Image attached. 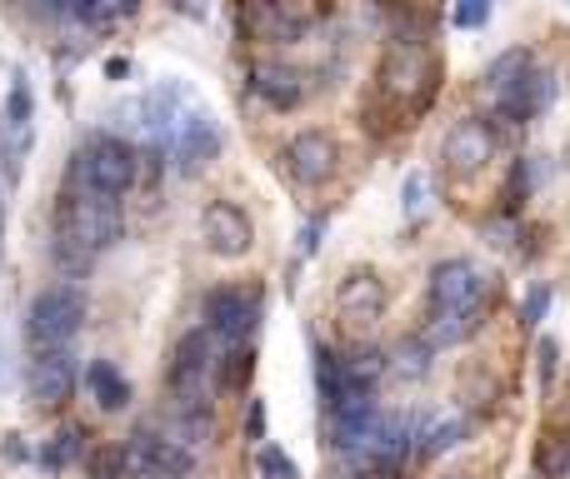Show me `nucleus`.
Segmentation results:
<instances>
[{
	"instance_id": "f257e3e1",
	"label": "nucleus",
	"mask_w": 570,
	"mask_h": 479,
	"mask_svg": "<svg viewBox=\"0 0 570 479\" xmlns=\"http://www.w3.org/2000/svg\"><path fill=\"white\" fill-rule=\"evenodd\" d=\"M120 236V210L116 200L96 196V190L66 186L56 200V236H50V255L66 275H86L100 250H110Z\"/></svg>"
},
{
	"instance_id": "f03ea898",
	"label": "nucleus",
	"mask_w": 570,
	"mask_h": 479,
	"mask_svg": "<svg viewBox=\"0 0 570 479\" xmlns=\"http://www.w3.org/2000/svg\"><path fill=\"white\" fill-rule=\"evenodd\" d=\"M220 385V360H216V335L200 325V330H186L176 340V355H170V395H176L180 415H206L210 395Z\"/></svg>"
},
{
	"instance_id": "7ed1b4c3",
	"label": "nucleus",
	"mask_w": 570,
	"mask_h": 479,
	"mask_svg": "<svg viewBox=\"0 0 570 479\" xmlns=\"http://www.w3.org/2000/svg\"><path fill=\"white\" fill-rule=\"evenodd\" d=\"M80 325H86V290L80 285H46L26 310V340L36 345V355L66 350L80 335Z\"/></svg>"
},
{
	"instance_id": "20e7f679",
	"label": "nucleus",
	"mask_w": 570,
	"mask_h": 479,
	"mask_svg": "<svg viewBox=\"0 0 570 479\" xmlns=\"http://www.w3.org/2000/svg\"><path fill=\"white\" fill-rule=\"evenodd\" d=\"M76 176L86 180V190H96V196L120 200V196H130V190H136L140 160H136V150H130L126 140L90 136V146L76 156Z\"/></svg>"
},
{
	"instance_id": "39448f33",
	"label": "nucleus",
	"mask_w": 570,
	"mask_h": 479,
	"mask_svg": "<svg viewBox=\"0 0 570 479\" xmlns=\"http://www.w3.org/2000/svg\"><path fill=\"white\" fill-rule=\"evenodd\" d=\"M126 460L140 479H190L196 475V455L176 440V435H160L150 425H140L126 440Z\"/></svg>"
},
{
	"instance_id": "423d86ee",
	"label": "nucleus",
	"mask_w": 570,
	"mask_h": 479,
	"mask_svg": "<svg viewBox=\"0 0 570 479\" xmlns=\"http://www.w3.org/2000/svg\"><path fill=\"white\" fill-rule=\"evenodd\" d=\"M431 76H435V66H431V50H425L421 40H395L381 60V90L391 100H401V106L405 100L421 106V100L431 96Z\"/></svg>"
},
{
	"instance_id": "0eeeda50",
	"label": "nucleus",
	"mask_w": 570,
	"mask_h": 479,
	"mask_svg": "<svg viewBox=\"0 0 570 479\" xmlns=\"http://www.w3.org/2000/svg\"><path fill=\"white\" fill-rule=\"evenodd\" d=\"M485 270L475 260H441L431 270V305L435 315H481Z\"/></svg>"
},
{
	"instance_id": "6e6552de",
	"label": "nucleus",
	"mask_w": 570,
	"mask_h": 479,
	"mask_svg": "<svg viewBox=\"0 0 570 479\" xmlns=\"http://www.w3.org/2000/svg\"><path fill=\"white\" fill-rule=\"evenodd\" d=\"M261 325V295L240 290V285H220V290L206 295V330L216 340H226L230 350L250 340V330Z\"/></svg>"
},
{
	"instance_id": "1a4fd4ad",
	"label": "nucleus",
	"mask_w": 570,
	"mask_h": 479,
	"mask_svg": "<svg viewBox=\"0 0 570 479\" xmlns=\"http://www.w3.org/2000/svg\"><path fill=\"white\" fill-rule=\"evenodd\" d=\"M385 305H391V295H385L381 275L375 270H351L341 280V290H335V320H341L345 330L365 335L371 325L385 320Z\"/></svg>"
},
{
	"instance_id": "9d476101",
	"label": "nucleus",
	"mask_w": 570,
	"mask_h": 479,
	"mask_svg": "<svg viewBox=\"0 0 570 479\" xmlns=\"http://www.w3.org/2000/svg\"><path fill=\"white\" fill-rule=\"evenodd\" d=\"M76 380H80L76 355L70 350H40L26 370V395H30L36 410H66L70 395H76Z\"/></svg>"
},
{
	"instance_id": "9b49d317",
	"label": "nucleus",
	"mask_w": 570,
	"mask_h": 479,
	"mask_svg": "<svg viewBox=\"0 0 570 479\" xmlns=\"http://www.w3.org/2000/svg\"><path fill=\"white\" fill-rule=\"evenodd\" d=\"M200 236H206V250L216 260H246L250 245H256V226L236 200H210L206 216H200Z\"/></svg>"
},
{
	"instance_id": "f8f14e48",
	"label": "nucleus",
	"mask_w": 570,
	"mask_h": 479,
	"mask_svg": "<svg viewBox=\"0 0 570 479\" xmlns=\"http://www.w3.org/2000/svg\"><path fill=\"white\" fill-rule=\"evenodd\" d=\"M170 156H176L180 176H196L200 166H210V160L220 156V126H216V116H210L206 106H190L186 110V120H180V130H176V146H170Z\"/></svg>"
},
{
	"instance_id": "ddd939ff",
	"label": "nucleus",
	"mask_w": 570,
	"mask_h": 479,
	"mask_svg": "<svg viewBox=\"0 0 570 479\" xmlns=\"http://www.w3.org/2000/svg\"><path fill=\"white\" fill-rule=\"evenodd\" d=\"M495 156V130L485 120H455L445 130V146H441V160L451 166V176H481Z\"/></svg>"
},
{
	"instance_id": "4468645a",
	"label": "nucleus",
	"mask_w": 570,
	"mask_h": 479,
	"mask_svg": "<svg viewBox=\"0 0 570 479\" xmlns=\"http://www.w3.org/2000/svg\"><path fill=\"white\" fill-rule=\"evenodd\" d=\"M281 160L301 186H321V180L335 176L341 146H335V136H325V130H301V136H291V146H285Z\"/></svg>"
},
{
	"instance_id": "2eb2a0df",
	"label": "nucleus",
	"mask_w": 570,
	"mask_h": 479,
	"mask_svg": "<svg viewBox=\"0 0 570 479\" xmlns=\"http://www.w3.org/2000/svg\"><path fill=\"white\" fill-rule=\"evenodd\" d=\"M551 100H556V70L535 66L531 76H525L521 86L505 90L495 106H501L505 120H535V116H546V110H551Z\"/></svg>"
},
{
	"instance_id": "dca6fc26",
	"label": "nucleus",
	"mask_w": 570,
	"mask_h": 479,
	"mask_svg": "<svg viewBox=\"0 0 570 479\" xmlns=\"http://www.w3.org/2000/svg\"><path fill=\"white\" fill-rule=\"evenodd\" d=\"M250 90L266 100L271 110H295L305 100V76L295 66H276V60H261L250 70Z\"/></svg>"
},
{
	"instance_id": "f3484780",
	"label": "nucleus",
	"mask_w": 570,
	"mask_h": 479,
	"mask_svg": "<svg viewBox=\"0 0 570 479\" xmlns=\"http://www.w3.org/2000/svg\"><path fill=\"white\" fill-rule=\"evenodd\" d=\"M86 395L106 415H116V410H126V405H130V380L110 360H90L86 365Z\"/></svg>"
},
{
	"instance_id": "a211bd4d",
	"label": "nucleus",
	"mask_w": 570,
	"mask_h": 479,
	"mask_svg": "<svg viewBox=\"0 0 570 479\" xmlns=\"http://www.w3.org/2000/svg\"><path fill=\"white\" fill-rule=\"evenodd\" d=\"M531 70H535V56H531V50L515 46V50H505V56H495V60H491V70H485V90H491V96L501 100L505 90L521 86V80L531 76Z\"/></svg>"
},
{
	"instance_id": "6ab92c4d",
	"label": "nucleus",
	"mask_w": 570,
	"mask_h": 479,
	"mask_svg": "<svg viewBox=\"0 0 570 479\" xmlns=\"http://www.w3.org/2000/svg\"><path fill=\"white\" fill-rule=\"evenodd\" d=\"M475 330H481V315H431V325H425L421 340L431 345V350H445V345L471 340Z\"/></svg>"
},
{
	"instance_id": "aec40b11",
	"label": "nucleus",
	"mask_w": 570,
	"mask_h": 479,
	"mask_svg": "<svg viewBox=\"0 0 570 479\" xmlns=\"http://www.w3.org/2000/svg\"><path fill=\"white\" fill-rule=\"evenodd\" d=\"M391 375L395 380H425L431 375V345L425 340H405V345H395L391 350Z\"/></svg>"
},
{
	"instance_id": "412c9836",
	"label": "nucleus",
	"mask_w": 570,
	"mask_h": 479,
	"mask_svg": "<svg viewBox=\"0 0 570 479\" xmlns=\"http://www.w3.org/2000/svg\"><path fill=\"white\" fill-rule=\"evenodd\" d=\"M80 455H86V440H80V430H56L46 440V450H40V465H46V470H66V465H76Z\"/></svg>"
},
{
	"instance_id": "4be33fe9",
	"label": "nucleus",
	"mask_w": 570,
	"mask_h": 479,
	"mask_svg": "<svg viewBox=\"0 0 570 479\" xmlns=\"http://www.w3.org/2000/svg\"><path fill=\"white\" fill-rule=\"evenodd\" d=\"M30 110H36V100H30V80L16 70L10 96H6V130L10 136H30Z\"/></svg>"
},
{
	"instance_id": "5701e85b",
	"label": "nucleus",
	"mask_w": 570,
	"mask_h": 479,
	"mask_svg": "<svg viewBox=\"0 0 570 479\" xmlns=\"http://www.w3.org/2000/svg\"><path fill=\"white\" fill-rule=\"evenodd\" d=\"M461 440H465V420H461V415H451V420H435L431 430L421 435V460H435V455L455 450Z\"/></svg>"
},
{
	"instance_id": "b1692460",
	"label": "nucleus",
	"mask_w": 570,
	"mask_h": 479,
	"mask_svg": "<svg viewBox=\"0 0 570 479\" xmlns=\"http://www.w3.org/2000/svg\"><path fill=\"white\" fill-rule=\"evenodd\" d=\"M86 470L90 479H126L130 470L126 445H96V450H86Z\"/></svg>"
},
{
	"instance_id": "393cba45",
	"label": "nucleus",
	"mask_w": 570,
	"mask_h": 479,
	"mask_svg": "<svg viewBox=\"0 0 570 479\" xmlns=\"http://www.w3.org/2000/svg\"><path fill=\"white\" fill-rule=\"evenodd\" d=\"M250 370H256V350H250V345H236V350L220 360V385H226V390H246Z\"/></svg>"
},
{
	"instance_id": "a878e982",
	"label": "nucleus",
	"mask_w": 570,
	"mask_h": 479,
	"mask_svg": "<svg viewBox=\"0 0 570 479\" xmlns=\"http://www.w3.org/2000/svg\"><path fill=\"white\" fill-rule=\"evenodd\" d=\"M541 475L570 479V435H551V440L541 445Z\"/></svg>"
},
{
	"instance_id": "bb28decb",
	"label": "nucleus",
	"mask_w": 570,
	"mask_h": 479,
	"mask_svg": "<svg viewBox=\"0 0 570 479\" xmlns=\"http://www.w3.org/2000/svg\"><path fill=\"white\" fill-rule=\"evenodd\" d=\"M546 310H551V285H531L521 300V325H541Z\"/></svg>"
},
{
	"instance_id": "cd10ccee",
	"label": "nucleus",
	"mask_w": 570,
	"mask_h": 479,
	"mask_svg": "<svg viewBox=\"0 0 570 479\" xmlns=\"http://www.w3.org/2000/svg\"><path fill=\"white\" fill-rule=\"evenodd\" d=\"M261 475H266V479H301V470H295V460H291V455H281V450H271V445H266V450H261Z\"/></svg>"
},
{
	"instance_id": "c85d7f7f",
	"label": "nucleus",
	"mask_w": 570,
	"mask_h": 479,
	"mask_svg": "<svg viewBox=\"0 0 570 479\" xmlns=\"http://www.w3.org/2000/svg\"><path fill=\"white\" fill-rule=\"evenodd\" d=\"M556 360H561V345H556L551 335H546V340L535 345V370H541V385H546V390L556 385Z\"/></svg>"
},
{
	"instance_id": "c756f323",
	"label": "nucleus",
	"mask_w": 570,
	"mask_h": 479,
	"mask_svg": "<svg viewBox=\"0 0 570 479\" xmlns=\"http://www.w3.org/2000/svg\"><path fill=\"white\" fill-rule=\"evenodd\" d=\"M455 26L461 30H475V26H485L491 20V0H465V6H455Z\"/></svg>"
},
{
	"instance_id": "7c9ffc66",
	"label": "nucleus",
	"mask_w": 570,
	"mask_h": 479,
	"mask_svg": "<svg viewBox=\"0 0 570 479\" xmlns=\"http://www.w3.org/2000/svg\"><path fill=\"white\" fill-rule=\"evenodd\" d=\"M401 206L411 210V216H421V206H425V180H421V170H411V176H405V186H401Z\"/></svg>"
},
{
	"instance_id": "2f4dec72",
	"label": "nucleus",
	"mask_w": 570,
	"mask_h": 479,
	"mask_svg": "<svg viewBox=\"0 0 570 479\" xmlns=\"http://www.w3.org/2000/svg\"><path fill=\"white\" fill-rule=\"evenodd\" d=\"M246 430H250V440H266V405H261V400H250V415H246Z\"/></svg>"
},
{
	"instance_id": "473e14b6",
	"label": "nucleus",
	"mask_w": 570,
	"mask_h": 479,
	"mask_svg": "<svg viewBox=\"0 0 570 479\" xmlns=\"http://www.w3.org/2000/svg\"><path fill=\"white\" fill-rule=\"evenodd\" d=\"M0 455H6L10 465H26V460H30V450H26V440H20V435H6V445H0Z\"/></svg>"
},
{
	"instance_id": "72a5a7b5",
	"label": "nucleus",
	"mask_w": 570,
	"mask_h": 479,
	"mask_svg": "<svg viewBox=\"0 0 570 479\" xmlns=\"http://www.w3.org/2000/svg\"><path fill=\"white\" fill-rule=\"evenodd\" d=\"M315 236H321V226H305V230H301V255L315 250Z\"/></svg>"
},
{
	"instance_id": "f704fd0d",
	"label": "nucleus",
	"mask_w": 570,
	"mask_h": 479,
	"mask_svg": "<svg viewBox=\"0 0 570 479\" xmlns=\"http://www.w3.org/2000/svg\"><path fill=\"white\" fill-rule=\"evenodd\" d=\"M441 479H475V475H465V470H445Z\"/></svg>"
},
{
	"instance_id": "c9c22d12",
	"label": "nucleus",
	"mask_w": 570,
	"mask_h": 479,
	"mask_svg": "<svg viewBox=\"0 0 570 479\" xmlns=\"http://www.w3.org/2000/svg\"><path fill=\"white\" fill-rule=\"evenodd\" d=\"M0 385H6V345H0Z\"/></svg>"
},
{
	"instance_id": "e433bc0d",
	"label": "nucleus",
	"mask_w": 570,
	"mask_h": 479,
	"mask_svg": "<svg viewBox=\"0 0 570 479\" xmlns=\"http://www.w3.org/2000/svg\"><path fill=\"white\" fill-rule=\"evenodd\" d=\"M0 230H6V200H0Z\"/></svg>"
}]
</instances>
